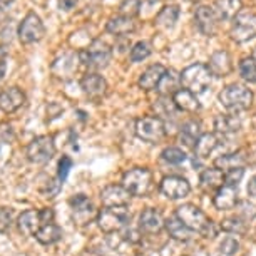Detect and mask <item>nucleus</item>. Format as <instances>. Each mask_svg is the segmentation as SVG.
<instances>
[{
    "label": "nucleus",
    "instance_id": "obj_17",
    "mask_svg": "<svg viewBox=\"0 0 256 256\" xmlns=\"http://www.w3.org/2000/svg\"><path fill=\"white\" fill-rule=\"evenodd\" d=\"M26 94L20 88L17 86H12V88H7L4 90H0V110L6 114H12L16 112L26 104Z\"/></svg>",
    "mask_w": 256,
    "mask_h": 256
},
{
    "label": "nucleus",
    "instance_id": "obj_31",
    "mask_svg": "<svg viewBox=\"0 0 256 256\" xmlns=\"http://www.w3.org/2000/svg\"><path fill=\"white\" fill-rule=\"evenodd\" d=\"M220 146V138L218 134H212V132H206L202 134L200 138V141L196 142L194 146V152H196V158L200 159H204V158H210L212 151Z\"/></svg>",
    "mask_w": 256,
    "mask_h": 256
},
{
    "label": "nucleus",
    "instance_id": "obj_16",
    "mask_svg": "<svg viewBox=\"0 0 256 256\" xmlns=\"http://www.w3.org/2000/svg\"><path fill=\"white\" fill-rule=\"evenodd\" d=\"M131 194L122 184H109L100 191V202L104 208H119L128 206Z\"/></svg>",
    "mask_w": 256,
    "mask_h": 256
},
{
    "label": "nucleus",
    "instance_id": "obj_24",
    "mask_svg": "<svg viewBox=\"0 0 256 256\" xmlns=\"http://www.w3.org/2000/svg\"><path fill=\"white\" fill-rule=\"evenodd\" d=\"M106 30L116 37H126L136 30V22L132 17H126L119 14V16L109 18V22L106 24Z\"/></svg>",
    "mask_w": 256,
    "mask_h": 256
},
{
    "label": "nucleus",
    "instance_id": "obj_34",
    "mask_svg": "<svg viewBox=\"0 0 256 256\" xmlns=\"http://www.w3.org/2000/svg\"><path fill=\"white\" fill-rule=\"evenodd\" d=\"M180 16H181V10L178 6H166V7H162L161 12L156 16V26L161 28H172L176 26Z\"/></svg>",
    "mask_w": 256,
    "mask_h": 256
},
{
    "label": "nucleus",
    "instance_id": "obj_20",
    "mask_svg": "<svg viewBox=\"0 0 256 256\" xmlns=\"http://www.w3.org/2000/svg\"><path fill=\"white\" fill-rule=\"evenodd\" d=\"M166 67L161 66V64H154V66H149L146 70L142 72L141 76H139V80H138V86L141 88L142 90H154L158 89L159 82H161L162 76L166 74Z\"/></svg>",
    "mask_w": 256,
    "mask_h": 256
},
{
    "label": "nucleus",
    "instance_id": "obj_7",
    "mask_svg": "<svg viewBox=\"0 0 256 256\" xmlns=\"http://www.w3.org/2000/svg\"><path fill=\"white\" fill-rule=\"evenodd\" d=\"M134 132L136 136L144 142L158 144L166 138V124L162 119L156 116H146V118H139L134 124Z\"/></svg>",
    "mask_w": 256,
    "mask_h": 256
},
{
    "label": "nucleus",
    "instance_id": "obj_10",
    "mask_svg": "<svg viewBox=\"0 0 256 256\" xmlns=\"http://www.w3.org/2000/svg\"><path fill=\"white\" fill-rule=\"evenodd\" d=\"M27 159L32 164H47L56 156V142L52 136H37L27 146Z\"/></svg>",
    "mask_w": 256,
    "mask_h": 256
},
{
    "label": "nucleus",
    "instance_id": "obj_44",
    "mask_svg": "<svg viewBox=\"0 0 256 256\" xmlns=\"http://www.w3.org/2000/svg\"><path fill=\"white\" fill-rule=\"evenodd\" d=\"M220 251L226 256H233L240 251V241L233 238V236H226V238L221 241Z\"/></svg>",
    "mask_w": 256,
    "mask_h": 256
},
{
    "label": "nucleus",
    "instance_id": "obj_1",
    "mask_svg": "<svg viewBox=\"0 0 256 256\" xmlns=\"http://www.w3.org/2000/svg\"><path fill=\"white\" fill-rule=\"evenodd\" d=\"M176 218L184 223L192 233H200L208 240H214L218 236V226L210 220L204 211L200 210L196 204H182L176 210Z\"/></svg>",
    "mask_w": 256,
    "mask_h": 256
},
{
    "label": "nucleus",
    "instance_id": "obj_35",
    "mask_svg": "<svg viewBox=\"0 0 256 256\" xmlns=\"http://www.w3.org/2000/svg\"><path fill=\"white\" fill-rule=\"evenodd\" d=\"M152 109L156 110V118H159V119L174 118L178 112V108H176L172 98H164V96H161V98L152 104Z\"/></svg>",
    "mask_w": 256,
    "mask_h": 256
},
{
    "label": "nucleus",
    "instance_id": "obj_49",
    "mask_svg": "<svg viewBox=\"0 0 256 256\" xmlns=\"http://www.w3.org/2000/svg\"><path fill=\"white\" fill-rule=\"evenodd\" d=\"M77 4H79V0H59V8L60 10H72Z\"/></svg>",
    "mask_w": 256,
    "mask_h": 256
},
{
    "label": "nucleus",
    "instance_id": "obj_43",
    "mask_svg": "<svg viewBox=\"0 0 256 256\" xmlns=\"http://www.w3.org/2000/svg\"><path fill=\"white\" fill-rule=\"evenodd\" d=\"M236 210H238V214H236V216H240V218L244 220L246 223L251 221L256 216V206L251 204L250 201H240L238 206H236Z\"/></svg>",
    "mask_w": 256,
    "mask_h": 256
},
{
    "label": "nucleus",
    "instance_id": "obj_14",
    "mask_svg": "<svg viewBox=\"0 0 256 256\" xmlns=\"http://www.w3.org/2000/svg\"><path fill=\"white\" fill-rule=\"evenodd\" d=\"M218 22L220 18L216 16L214 8L208 7V6H201L196 8L194 12V24L198 32L202 34L206 37H212L218 30Z\"/></svg>",
    "mask_w": 256,
    "mask_h": 256
},
{
    "label": "nucleus",
    "instance_id": "obj_51",
    "mask_svg": "<svg viewBox=\"0 0 256 256\" xmlns=\"http://www.w3.org/2000/svg\"><path fill=\"white\" fill-rule=\"evenodd\" d=\"M248 196L256 198V174L250 178V182H248Z\"/></svg>",
    "mask_w": 256,
    "mask_h": 256
},
{
    "label": "nucleus",
    "instance_id": "obj_47",
    "mask_svg": "<svg viewBox=\"0 0 256 256\" xmlns=\"http://www.w3.org/2000/svg\"><path fill=\"white\" fill-rule=\"evenodd\" d=\"M7 56H8V50L6 46H0V80L4 79L7 72Z\"/></svg>",
    "mask_w": 256,
    "mask_h": 256
},
{
    "label": "nucleus",
    "instance_id": "obj_5",
    "mask_svg": "<svg viewBox=\"0 0 256 256\" xmlns=\"http://www.w3.org/2000/svg\"><path fill=\"white\" fill-rule=\"evenodd\" d=\"M79 59L82 66L89 67L92 70H100L106 69L112 60V49L104 40L96 38V40L90 42L88 49L79 52Z\"/></svg>",
    "mask_w": 256,
    "mask_h": 256
},
{
    "label": "nucleus",
    "instance_id": "obj_25",
    "mask_svg": "<svg viewBox=\"0 0 256 256\" xmlns=\"http://www.w3.org/2000/svg\"><path fill=\"white\" fill-rule=\"evenodd\" d=\"M241 119L234 114H220L214 119V132L218 136H231V134L240 132Z\"/></svg>",
    "mask_w": 256,
    "mask_h": 256
},
{
    "label": "nucleus",
    "instance_id": "obj_37",
    "mask_svg": "<svg viewBox=\"0 0 256 256\" xmlns=\"http://www.w3.org/2000/svg\"><path fill=\"white\" fill-rule=\"evenodd\" d=\"M151 44L146 40H141V42H136V44L132 46L131 52H129V59L131 62H142L146 60L149 56H151Z\"/></svg>",
    "mask_w": 256,
    "mask_h": 256
},
{
    "label": "nucleus",
    "instance_id": "obj_48",
    "mask_svg": "<svg viewBox=\"0 0 256 256\" xmlns=\"http://www.w3.org/2000/svg\"><path fill=\"white\" fill-rule=\"evenodd\" d=\"M40 212V220H42V224H49V223H54V218H56V212L52 208H42L38 210Z\"/></svg>",
    "mask_w": 256,
    "mask_h": 256
},
{
    "label": "nucleus",
    "instance_id": "obj_29",
    "mask_svg": "<svg viewBox=\"0 0 256 256\" xmlns=\"http://www.w3.org/2000/svg\"><path fill=\"white\" fill-rule=\"evenodd\" d=\"M172 100H174L178 110H182V112H196V110H200L201 108L200 100H198V96L188 89L178 90V92L172 96Z\"/></svg>",
    "mask_w": 256,
    "mask_h": 256
},
{
    "label": "nucleus",
    "instance_id": "obj_28",
    "mask_svg": "<svg viewBox=\"0 0 256 256\" xmlns=\"http://www.w3.org/2000/svg\"><path fill=\"white\" fill-rule=\"evenodd\" d=\"M164 228H166L168 234L171 236L172 240L181 241V243H188V241H191L192 236H194V233H192V231L188 228L184 223H181L176 216L168 218L166 223H164Z\"/></svg>",
    "mask_w": 256,
    "mask_h": 256
},
{
    "label": "nucleus",
    "instance_id": "obj_46",
    "mask_svg": "<svg viewBox=\"0 0 256 256\" xmlns=\"http://www.w3.org/2000/svg\"><path fill=\"white\" fill-rule=\"evenodd\" d=\"M72 169V159L69 156H62L59 161V166H57V178L64 182L69 176V171Z\"/></svg>",
    "mask_w": 256,
    "mask_h": 256
},
{
    "label": "nucleus",
    "instance_id": "obj_27",
    "mask_svg": "<svg viewBox=\"0 0 256 256\" xmlns=\"http://www.w3.org/2000/svg\"><path fill=\"white\" fill-rule=\"evenodd\" d=\"M201 136H202V129H201V122H200V120L191 119V120H186V122L181 126L180 139H181V142L184 144L186 148H192V149H194L196 142L200 141Z\"/></svg>",
    "mask_w": 256,
    "mask_h": 256
},
{
    "label": "nucleus",
    "instance_id": "obj_13",
    "mask_svg": "<svg viewBox=\"0 0 256 256\" xmlns=\"http://www.w3.org/2000/svg\"><path fill=\"white\" fill-rule=\"evenodd\" d=\"M80 64L79 59V52H64L62 56H59L57 59L52 62V74L57 79L67 80L77 72V67Z\"/></svg>",
    "mask_w": 256,
    "mask_h": 256
},
{
    "label": "nucleus",
    "instance_id": "obj_26",
    "mask_svg": "<svg viewBox=\"0 0 256 256\" xmlns=\"http://www.w3.org/2000/svg\"><path fill=\"white\" fill-rule=\"evenodd\" d=\"M182 82H181V74H178L174 69H168L166 74L162 76L161 82H159L158 86V92L164 96V98H172L178 90L182 89L181 88Z\"/></svg>",
    "mask_w": 256,
    "mask_h": 256
},
{
    "label": "nucleus",
    "instance_id": "obj_6",
    "mask_svg": "<svg viewBox=\"0 0 256 256\" xmlns=\"http://www.w3.org/2000/svg\"><path fill=\"white\" fill-rule=\"evenodd\" d=\"M181 82L184 86V89L191 90V92L198 96L210 89L212 82V74L206 64H192L181 72Z\"/></svg>",
    "mask_w": 256,
    "mask_h": 256
},
{
    "label": "nucleus",
    "instance_id": "obj_2",
    "mask_svg": "<svg viewBox=\"0 0 256 256\" xmlns=\"http://www.w3.org/2000/svg\"><path fill=\"white\" fill-rule=\"evenodd\" d=\"M253 92L241 84H230L220 92V102L231 112H243L253 104Z\"/></svg>",
    "mask_w": 256,
    "mask_h": 256
},
{
    "label": "nucleus",
    "instance_id": "obj_39",
    "mask_svg": "<svg viewBox=\"0 0 256 256\" xmlns=\"http://www.w3.org/2000/svg\"><path fill=\"white\" fill-rule=\"evenodd\" d=\"M162 161H166L168 164H182L188 159L186 152L180 148H166L161 154Z\"/></svg>",
    "mask_w": 256,
    "mask_h": 256
},
{
    "label": "nucleus",
    "instance_id": "obj_32",
    "mask_svg": "<svg viewBox=\"0 0 256 256\" xmlns=\"http://www.w3.org/2000/svg\"><path fill=\"white\" fill-rule=\"evenodd\" d=\"M244 164H246L244 152L238 151V152H230V154L220 156L214 161V168H218L223 172H226V171H231V169H236V168H244Z\"/></svg>",
    "mask_w": 256,
    "mask_h": 256
},
{
    "label": "nucleus",
    "instance_id": "obj_30",
    "mask_svg": "<svg viewBox=\"0 0 256 256\" xmlns=\"http://www.w3.org/2000/svg\"><path fill=\"white\" fill-rule=\"evenodd\" d=\"M241 7H243L241 0H216L214 6H212L220 20H231V18H236L240 16Z\"/></svg>",
    "mask_w": 256,
    "mask_h": 256
},
{
    "label": "nucleus",
    "instance_id": "obj_45",
    "mask_svg": "<svg viewBox=\"0 0 256 256\" xmlns=\"http://www.w3.org/2000/svg\"><path fill=\"white\" fill-rule=\"evenodd\" d=\"M243 178H244V168L231 169V171H226L224 172V184L238 188V184L241 182V180H243Z\"/></svg>",
    "mask_w": 256,
    "mask_h": 256
},
{
    "label": "nucleus",
    "instance_id": "obj_42",
    "mask_svg": "<svg viewBox=\"0 0 256 256\" xmlns=\"http://www.w3.org/2000/svg\"><path fill=\"white\" fill-rule=\"evenodd\" d=\"M14 224V210L7 206H0V233H7Z\"/></svg>",
    "mask_w": 256,
    "mask_h": 256
},
{
    "label": "nucleus",
    "instance_id": "obj_22",
    "mask_svg": "<svg viewBox=\"0 0 256 256\" xmlns=\"http://www.w3.org/2000/svg\"><path fill=\"white\" fill-rule=\"evenodd\" d=\"M40 226H42L40 212L36 210L24 211L17 220V228L24 236H36L37 231L40 230Z\"/></svg>",
    "mask_w": 256,
    "mask_h": 256
},
{
    "label": "nucleus",
    "instance_id": "obj_53",
    "mask_svg": "<svg viewBox=\"0 0 256 256\" xmlns=\"http://www.w3.org/2000/svg\"><path fill=\"white\" fill-rule=\"evenodd\" d=\"M188 2H191V4H198V2H202V0H188Z\"/></svg>",
    "mask_w": 256,
    "mask_h": 256
},
{
    "label": "nucleus",
    "instance_id": "obj_52",
    "mask_svg": "<svg viewBox=\"0 0 256 256\" xmlns=\"http://www.w3.org/2000/svg\"><path fill=\"white\" fill-rule=\"evenodd\" d=\"M16 0H0V10H7Z\"/></svg>",
    "mask_w": 256,
    "mask_h": 256
},
{
    "label": "nucleus",
    "instance_id": "obj_8",
    "mask_svg": "<svg viewBox=\"0 0 256 256\" xmlns=\"http://www.w3.org/2000/svg\"><path fill=\"white\" fill-rule=\"evenodd\" d=\"M17 36H18V40L26 46L40 42L46 36V26H44V22H42V18L38 17L36 12H28L20 20V24H18Z\"/></svg>",
    "mask_w": 256,
    "mask_h": 256
},
{
    "label": "nucleus",
    "instance_id": "obj_9",
    "mask_svg": "<svg viewBox=\"0 0 256 256\" xmlns=\"http://www.w3.org/2000/svg\"><path fill=\"white\" fill-rule=\"evenodd\" d=\"M70 206V218L76 226H88L98 220L99 211L96 210L92 201L86 194H76L69 200Z\"/></svg>",
    "mask_w": 256,
    "mask_h": 256
},
{
    "label": "nucleus",
    "instance_id": "obj_12",
    "mask_svg": "<svg viewBox=\"0 0 256 256\" xmlns=\"http://www.w3.org/2000/svg\"><path fill=\"white\" fill-rule=\"evenodd\" d=\"M80 89L89 99L100 100L108 94L109 84H108V80H106V77L100 76L99 72H88V74L82 76V79H80Z\"/></svg>",
    "mask_w": 256,
    "mask_h": 256
},
{
    "label": "nucleus",
    "instance_id": "obj_54",
    "mask_svg": "<svg viewBox=\"0 0 256 256\" xmlns=\"http://www.w3.org/2000/svg\"><path fill=\"white\" fill-rule=\"evenodd\" d=\"M253 59L256 60V50H254V54H253Z\"/></svg>",
    "mask_w": 256,
    "mask_h": 256
},
{
    "label": "nucleus",
    "instance_id": "obj_21",
    "mask_svg": "<svg viewBox=\"0 0 256 256\" xmlns=\"http://www.w3.org/2000/svg\"><path fill=\"white\" fill-rule=\"evenodd\" d=\"M224 186V172L218 168H208L200 174V188L204 192H216Z\"/></svg>",
    "mask_w": 256,
    "mask_h": 256
},
{
    "label": "nucleus",
    "instance_id": "obj_4",
    "mask_svg": "<svg viewBox=\"0 0 256 256\" xmlns=\"http://www.w3.org/2000/svg\"><path fill=\"white\" fill-rule=\"evenodd\" d=\"M98 226L100 231L106 234L118 233L128 228L131 223V212H129L128 206H119V208H104L99 211L98 214Z\"/></svg>",
    "mask_w": 256,
    "mask_h": 256
},
{
    "label": "nucleus",
    "instance_id": "obj_19",
    "mask_svg": "<svg viewBox=\"0 0 256 256\" xmlns=\"http://www.w3.org/2000/svg\"><path fill=\"white\" fill-rule=\"evenodd\" d=\"M212 202H214L216 210H220V211L234 210L240 202L238 188L224 184L223 188H220V190L214 192V196H212Z\"/></svg>",
    "mask_w": 256,
    "mask_h": 256
},
{
    "label": "nucleus",
    "instance_id": "obj_40",
    "mask_svg": "<svg viewBox=\"0 0 256 256\" xmlns=\"http://www.w3.org/2000/svg\"><path fill=\"white\" fill-rule=\"evenodd\" d=\"M62 190V181L59 180V178H49L44 184L40 186V192L44 194L46 198H56L57 194H59V191Z\"/></svg>",
    "mask_w": 256,
    "mask_h": 256
},
{
    "label": "nucleus",
    "instance_id": "obj_23",
    "mask_svg": "<svg viewBox=\"0 0 256 256\" xmlns=\"http://www.w3.org/2000/svg\"><path fill=\"white\" fill-rule=\"evenodd\" d=\"M210 67L211 74L216 77H226L230 76V72L233 70V60L231 56L226 50H216L214 54L210 57Z\"/></svg>",
    "mask_w": 256,
    "mask_h": 256
},
{
    "label": "nucleus",
    "instance_id": "obj_38",
    "mask_svg": "<svg viewBox=\"0 0 256 256\" xmlns=\"http://www.w3.org/2000/svg\"><path fill=\"white\" fill-rule=\"evenodd\" d=\"M240 74L246 82H256V60L251 57H244L240 62Z\"/></svg>",
    "mask_w": 256,
    "mask_h": 256
},
{
    "label": "nucleus",
    "instance_id": "obj_3",
    "mask_svg": "<svg viewBox=\"0 0 256 256\" xmlns=\"http://www.w3.org/2000/svg\"><path fill=\"white\" fill-rule=\"evenodd\" d=\"M122 186L129 191L131 196L146 198L154 190L152 172L146 168H132L124 172Z\"/></svg>",
    "mask_w": 256,
    "mask_h": 256
},
{
    "label": "nucleus",
    "instance_id": "obj_50",
    "mask_svg": "<svg viewBox=\"0 0 256 256\" xmlns=\"http://www.w3.org/2000/svg\"><path fill=\"white\" fill-rule=\"evenodd\" d=\"M141 233L139 231H132V230H129V231H126L124 233V240H128V241H131V243H138L139 240H141Z\"/></svg>",
    "mask_w": 256,
    "mask_h": 256
},
{
    "label": "nucleus",
    "instance_id": "obj_18",
    "mask_svg": "<svg viewBox=\"0 0 256 256\" xmlns=\"http://www.w3.org/2000/svg\"><path fill=\"white\" fill-rule=\"evenodd\" d=\"M162 214L154 208H146L139 216V231L144 234H159L164 228Z\"/></svg>",
    "mask_w": 256,
    "mask_h": 256
},
{
    "label": "nucleus",
    "instance_id": "obj_33",
    "mask_svg": "<svg viewBox=\"0 0 256 256\" xmlns=\"http://www.w3.org/2000/svg\"><path fill=\"white\" fill-rule=\"evenodd\" d=\"M62 238V230L57 226L56 223H49V224H42L40 230L37 231L36 234V240L38 241L40 244L44 246H50L57 243Z\"/></svg>",
    "mask_w": 256,
    "mask_h": 256
},
{
    "label": "nucleus",
    "instance_id": "obj_41",
    "mask_svg": "<svg viewBox=\"0 0 256 256\" xmlns=\"http://www.w3.org/2000/svg\"><path fill=\"white\" fill-rule=\"evenodd\" d=\"M139 10H141V0H124L119 6V12L120 16L126 17H136Z\"/></svg>",
    "mask_w": 256,
    "mask_h": 256
},
{
    "label": "nucleus",
    "instance_id": "obj_15",
    "mask_svg": "<svg viewBox=\"0 0 256 256\" xmlns=\"http://www.w3.org/2000/svg\"><path fill=\"white\" fill-rule=\"evenodd\" d=\"M159 191L169 200H182L190 194L191 184L181 176H166L159 184Z\"/></svg>",
    "mask_w": 256,
    "mask_h": 256
},
{
    "label": "nucleus",
    "instance_id": "obj_36",
    "mask_svg": "<svg viewBox=\"0 0 256 256\" xmlns=\"http://www.w3.org/2000/svg\"><path fill=\"white\" fill-rule=\"evenodd\" d=\"M220 228L230 234H244L246 233V221L241 220L240 216H231L221 221Z\"/></svg>",
    "mask_w": 256,
    "mask_h": 256
},
{
    "label": "nucleus",
    "instance_id": "obj_11",
    "mask_svg": "<svg viewBox=\"0 0 256 256\" xmlns=\"http://www.w3.org/2000/svg\"><path fill=\"white\" fill-rule=\"evenodd\" d=\"M230 36L234 42H248L256 37V14H240L233 18Z\"/></svg>",
    "mask_w": 256,
    "mask_h": 256
}]
</instances>
